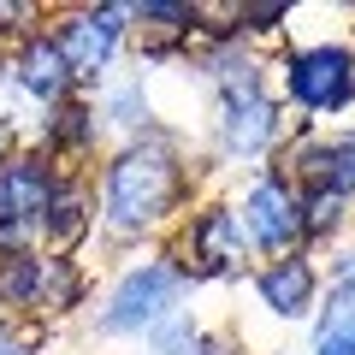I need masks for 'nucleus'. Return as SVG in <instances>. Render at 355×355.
<instances>
[{"mask_svg":"<svg viewBox=\"0 0 355 355\" xmlns=\"http://www.w3.org/2000/svg\"><path fill=\"white\" fill-rule=\"evenodd\" d=\"M331 284H355V243H343L331 254Z\"/></svg>","mask_w":355,"mask_h":355,"instance_id":"412c9836","label":"nucleus"},{"mask_svg":"<svg viewBox=\"0 0 355 355\" xmlns=\"http://www.w3.org/2000/svg\"><path fill=\"white\" fill-rule=\"evenodd\" d=\"M284 95L302 113L331 119L355 107V48L343 42H308V48H284Z\"/></svg>","mask_w":355,"mask_h":355,"instance_id":"7ed1b4c3","label":"nucleus"},{"mask_svg":"<svg viewBox=\"0 0 355 355\" xmlns=\"http://www.w3.org/2000/svg\"><path fill=\"white\" fill-rule=\"evenodd\" d=\"M18 148V137H12V130H6V125H0V160H6V154H12Z\"/></svg>","mask_w":355,"mask_h":355,"instance_id":"4be33fe9","label":"nucleus"},{"mask_svg":"<svg viewBox=\"0 0 355 355\" xmlns=\"http://www.w3.org/2000/svg\"><path fill=\"white\" fill-rule=\"evenodd\" d=\"M166 261H172L184 279H231V272H243L249 237H243L237 207H225V202L196 207V219L178 231V243L166 249Z\"/></svg>","mask_w":355,"mask_h":355,"instance_id":"20e7f679","label":"nucleus"},{"mask_svg":"<svg viewBox=\"0 0 355 355\" xmlns=\"http://www.w3.org/2000/svg\"><path fill=\"white\" fill-rule=\"evenodd\" d=\"M53 190H60V172L42 148H12L0 160V225H24L36 231L48 214Z\"/></svg>","mask_w":355,"mask_h":355,"instance_id":"0eeeda50","label":"nucleus"},{"mask_svg":"<svg viewBox=\"0 0 355 355\" xmlns=\"http://www.w3.org/2000/svg\"><path fill=\"white\" fill-rule=\"evenodd\" d=\"M89 231H95V196H89V184L83 178H60V190H53L48 214L36 225V249L42 254H71Z\"/></svg>","mask_w":355,"mask_h":355,"instance_id":"9b49d317","label":"nucleus"},{"mask_svg":"<svg viewBox=\"0 0 355 355\" xmlns=\"http://www.w3.org/2000/svg\"><path fill=\"white\" fill-rule=\"evenodd\" d=\"M254 296H261V308L272 320H308L314 314V302H320V272H314V261H308L302 249L296 254H279V261H266L261 272H254Z\"/></svg>","mask_w":355,"mask_h":355,"instance_id":"9d476101","label":"nucleus"},{"mask_svg":"<svg viewBox=\"0 0 355 355\" xmlns=\"http://www.w3.org/2000/svg\"><path fill=\"white\" fill-rule=\"evenodd\" d=\"M6 71H12L18 95H24L36 113H53L60 101H71V95H77V77H71V65H65V53L53 48L48 30H36V36L18 42V48L6 53Z\"/></svg>","mask_w":355,"mask_h":355,"instance_id":"6e6552de","label":"nucleus"},{"mask_svg":"<svg viewBox=\"0 0 355 355\" xmlns=\"http://www.w3.org/2000/svg\"><path fill=\"white\" fill-rule=\"evenodd\" d=\"M184 284H190V279H184V272H178L166 254L125 266V272H119V284L107 291V308L95 314V331H101V338H125V331L160 326V320L178 308Z\"/></svg>","mask_w":355,"mask_h":355,"instance_id":"f03ea898","label":"nucleus"},{"mask_svg":"<svg viewBox=\"0 0 355 355\" xmlns=\"http://www.w3.org/2000/svg\"><path fill=\"white\" fill-rule=\"evenodd\" d=\"M89 272L71 254H42V296H36V320H65L71 308H83Z\"/></svg>","mask_w":355,"mask_h":355,"instance_id":"ddd939ff","label":"nucleus"},{"mask_svg":"<svg viewBox=\"0 0 355 355\" xmlns=\"http://www.w3.org/2000/svg\"><path fill=\"white\" fill-rule=\"evenodd\" d=\"M36 18H42V6H30V0H0V42L36 36Z\"/></svg>","mask_w":355,"mask_h":355,"instance_id":"6ab92c4d","label":"nucleus"},{"mask_svg":"<svg viewBox=\"0 0 355 355\" xmlns=\"http://www.w3.org/2000/svg\"><path fill=\"white\" fill-rule=\"evenodd\" d=\"M291 18L284 0H266V6H237V36H272V30Z\"/></svg>","mask_w":355,"mask_h":355,"instance_id":"a211bd4d","label":"nucleus"},{"mask_svg":"<svg viewBox=\"0 0 355 355\" xmlns=\"http://www.w3.org/2000/svg\"><path fill=\"white\" fill-rule=\"evenodd\" d=\"M0 355H42V326H0Z\"/></svg>","mask_w":355,"mask_h":355,"instance_id":"aec40b11","label":"nucleus"},{"mask_svg":"<svg viewBox=\"0 0 355 355\" xmlns=\"http://www.w3.org/2000/svg\"><path fill=\"white\" fill-rule=\"evenodd\" d=\"M130 30V6H71V12H60V24L48 30L53 48L65 53V65H71L77 77V95H83V83H95V77L113 65L119 42H125Z\"/></svg>","mask_w":355,"mask_h":355,"instance_id":"39448f33","label":"nucleus"},{"mask_svg":"<svg viewBox=\"0 0 355 355\" xmlns=\"http://www.w3.org/2000/svg\"><path fill=\"white\" fill-rule=\"evenodd\" d=\"M219 160H254L266 154L272 142L284 137V119H279V101L272 95H237V101H219Z\"/></svg>","mask_w":355,"mask_h":355,"instance_id":"1a4fd4ad","label":"nucleus"},{"mask_svg":"<svg viewBox=\"0 0 355 355\" xmlns=\"http://www.w3.org/2000/svg\"><path fill=\"white\" fill-rule=\"evenodd\" d=\"M95 142H101V113H95V101L71 95V101H60L42 119L36 148L48 154V160H83V154H95Z\"/></svg>","mask_w":355,"mask_h":355,"instance_id":"f8f14e48","label":"nucleus"},{"mask_svg":"<svg viewBox=\"0 0 355 355\" xmlns=\"http://www.w3.org/2000/svg\"><path fill=\"white\" fill-rule=\"evenodd\" d=\"M184 196H190V166L178 160L166 130H142L101 166V225L119 243L160 231L184 207Z\"/></svg>","mask_w":355,"mask_h":355,"instance_id":"f257e3e1","label":"nucleus"},{"mask_svg":"<svg viewBox=\"0 0 355 355\" xmlns=\"http://www.w3.org/2000/svg\"><path fill=\"white\" fill-rule=\"evenodd\" d=\"M154 355H219V343L196 326L190 314H166L154 326Z\"/></svg>","mask_w":355,"mask_h":355,"instance_id":"dca6fc26","label":"nucleus"},{"mask_svg":"<svg viewBox=\"0 0 355 355\" xmlns=\"http://www.w3.org/2000/svg\"><path fill=\"white\" fill-rule=\"evenodd\" d=\"M320 355H355V349H320Z\"/></svg>","mask_w":355,"mask_h":355,"instance_id":"5701e85b","label":"nucleus"},{"mask_svg":"<svg viewBox=\"0 0 355 355\" xmlns=\"http://www.w3.org/2000/svg\"><path fill=\"white\" fill-rule=\"evenodd\" d=\"M314 338L320 349H355V284H331V302L320 308Z\"/></svg>","mask_w":355,"mask_h":355,"instance_id":"2eb2a0df","label":"nucleus"},{"mask_svg":"<svg viewBox=\"0 0 355 355\" xmlns=\"http://www.w3.org/2000/svg\"><path fill=\"white\" fill-rule=\"evenodd\" d=\"M237 219H243L249 249L272 254V261L296 254V243H302V190L279 172H261V178H249V190L237 202Z\"/></svg>","mask_w":355,"mask_h":355,"instance_id":"423d86ee","label":"nucleus"},{"mask_svg":"<svg viewBox=\"0 0 355 355\" xmlns=\"http://www.w3.org/2000/svg\"><path fill=\"white\" fill-rule=\"evenodd\" d=\"M349 225V202L331 190H302V243H338Z\"/></svg>","mask_w":355,"mask_h":355,"instance_id":"4468645a","label":"nucleus"},{"mask_svg":"<svg viewBox=\"0 0 355 355\" xmlns=\"http://www.w3.org/2000/svg\"><path fill=\"white\" fill-rule=\"evenodd\" d=\"M326 190L349 202L355 196V137H331V160H326Z\"/></svg>","mask_w":355,"mask_h":355,"instance_id":"f3484780","label":"nucleus"}]
</instances>
